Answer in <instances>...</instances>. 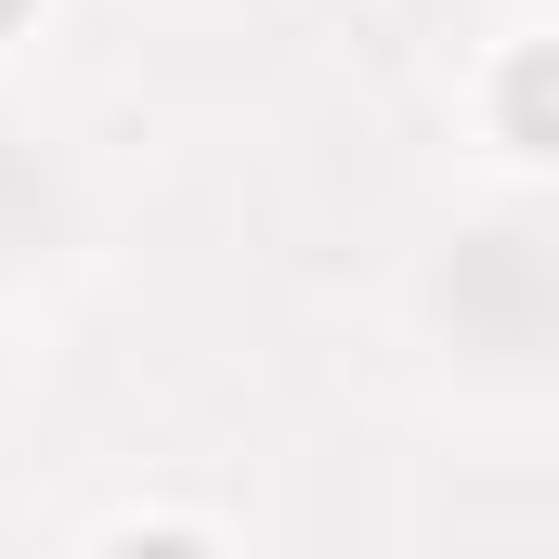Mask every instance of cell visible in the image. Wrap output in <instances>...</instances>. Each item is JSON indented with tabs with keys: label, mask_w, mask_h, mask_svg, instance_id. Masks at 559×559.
<instances>
[{
	"label": "cell",
	"mask_w": 559,
	"mask_h": 559,
	"mask_svg": "<svg viewBox=\"0 0 559 559\" xmlns=\"http://www.w3.org/2000/svg\"><path fill=\"white\" fill-rule=\"evenodd\" d=\"M118 559H195V547H182V534H156V547H118Z\"/></svg>",
	"instance_id": "6da1fadb"
}]
</instances>
